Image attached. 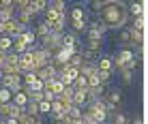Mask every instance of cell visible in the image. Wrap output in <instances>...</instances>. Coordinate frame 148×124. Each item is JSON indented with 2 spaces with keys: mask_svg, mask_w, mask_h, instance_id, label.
Wrapping results in <instances>:
<instances>
[{
  "mask_svg": "<svg viewBox=\"0 0 148 124\" xmlns=\"http://www.w3.org/2000/svg\"><path fill=\"white\" fill-rule=\"evenodd\" d=\"M11 45H13L11 37H0V51H2V54H9V51H11Z\"/></svg>",
  "mask_w": 148,
  "mask_h": 124,
  "instance_id": "23",
  "label": "cell"
},
{
  "mask_svg": "<svg viewBox=\"0 0 148 124\" xmlns=\"http://www.w3.org/2000/svg\"><path fill=\"white\" fill-rule=\"evenodd\" d=\"M69 32H73L75 37H79V34H86V30H88V22H69Z\"/></svg>",
  "mask_w": 148,
  "mask_h": 124,
  "instance_id": "8",
  "label": "cell"
},
{
  "mask_svg": "<svg viewBox=\"0 0 148 124\" xmlns=\"http://www.w3.org/2000/svg\"><path fill=\"white\" fill-rule=\"evenodd\" d=\"M105 4H108V0H95V2H90V11H92V15H99L101 11H103Z\"/></svg>",
  "mask_w": 148,
  "mask_h": 124,
  "instance_id": "26",
  "label": "cell"
},
{
  "mask_svg": "<svg viewBox=\"0 0 148 124\" xmlns=\"http://www.w3.org/2000/svg\"><path fill=\"white\" fill-rule=\"evenodd\" d=\"M4 64H7V66H17L19 64V56L13 54V51H9L7 58H4Z\"/></svg>",
  "mask_w": 148,
  "mask_h": 124,
  "instance_id": "28",
  "label": "cell"
},
{
  "mask_svg": "<svg viewBox=\"0 0 148 124\" xmlns=\"http://www.w3.org/2000/svg\"><path fill=\"white\" fill-rule=\"evenodd\" d=\"M127 13H129V17L146 15V2H131V4H127Z\"/></svg>",
  "mask_w": 148,
  "mask_h": 124,
  "instance_id": "6",
  "label": "cell"
},
{
  "mask_svg": "<svg viewBox=\"0 0 148 124\" xmlns=\"http://www.w3.org/2000/svg\"><path fill=\"white\" fill-rule=\"evenodd\" d=\"M2 124H17V120H13V118H4Z\"/></svg>",
  "mask_w": 148,
  "mask_h": 124,
  "instance_id": "32",
  "label": "cell"
},
{
  "mask_svg": "<svg viewBox=\"0 0 148 124\" xmlns=\"http://www.w3.org/2000/svg\"><path fill=\"white\" fill-rule=\"evenodd\" d=\"M52 124H67L64 120H52Z\"/></svg>",
  "mask_w": 148,
  "mask_h": 124,
  "instance_id": "35",
  "label": "cell"
},
{
  "mask_svg": "<svg viewBox=\"0 0 148 124\" xmlns=\"http://www.w3.org/2000/svg\"><path fill=\"white\" fill-rule=\"evenodd\" d=\"M86 41H105V37L95 28H88L86 30Z\"/></svg>",
  "mask_w": 148,
  "mask_h": 124,
  "instance_id": "20",
  "label": "cell"
},
{
  "mask_svg": "<svg viewBox=\"0 0 148 124\" xmlns=\"http://www.w3.org/2000/svg\"><path fill=\"white\" fill-rule=\"evenodd\" d=\"M37 75L34 73H22V88H26V86H32V84H37Z\"/></svg>",
  "mask_w": 148,
  "mask_h": 124,
  "instance_id": "22",
  "label": "cell"
},
{
  "mask_svg": "<svg viewBox=\"0 0 148 124\" xmlns=\"http://www.w3.org/2000/svg\"><path fill=\"white\" fill-rule=\"evenodd\" d=\"M103 101L110 103V105H114V107H118L122 103V90H118V88H110V90H105Z\"/></svg>",
  "mask_w": 148,
  "mask_h": 124,
  "instance_id": "2",
  "label": "cell"
},
{
  "mask_svg": "<svg viewBox=\"0 0 148 124\" xmlns=\"http://www.w3.org/2000/svg\"><path fill=\"white\" fill-rule=\"evenodd\" d=\"M67 64L71 66V69H79V66H82V64H86V62H84V58H82L79 54H73V56L69 58V62H67Z\"/></svg>",
  "mask_w": 148,
  "mask_h": 124,
  "instance_id": "24",
  "label": "cell"
},
{
  "mask_svg": "<svg viewBox=\"0 0 148 124\" xmlns=\"http://www.w3.org/2000/svg\"><path fill=\"white\" fill-rule=\"evenodd\" d=\"M129 28H122L116 32V45H129Z\"/></svg>",
  "mask_w": 148,
  "mask_h": 124,
  "instance_id": "17",
  "label": "cell"
},
{
  "mask_svg": "<svg viewBox=\"0 0 148 124\" xmlns=\"http://www.w3.org/2000/svg\"><path fill=\"white\" fill-rule=\"evenodd\" d=\"M129 124H144V118H142L140 113H135V116L129 120Z\"/></svg>",
  "mask_w": 148,
  "mask_h": 124,
  "instance_id": "31",
  "label": "cell"
},
{
  "mask_svg": "<svg viewBox=\"0 0 148 124\" xmlns=\"http://www.w3.org/2000/svg\"><path fill=\"white\" fill-rule=\"evenodd\" d=\"M26 49H28V47H26V43H24V41L19 39V37H15V39H13V45H11V51H13V54L22 56Z\"/></svg>",
  "mask_w": 148,
  "mask_h": 124,
  "instance_id": "16",
  "label": "cell"
},
{
  "mask_svg": "<svg viewBox=\"0 0 148 124\" xmlns=\"http://www.w3.org/2000/svg\"><path fill=\"white\" fill-rule=\"evenodd\" d=\"M47 7L54 9V11L60 13V15H62V13H69V4L64 2V0H52V2H47Z\"/></svg>",
  "mask_w": 148,
  "mask_h": 124,
  "instance_id": "11",
  "label": "cell"
},
{
  "mask_svg": "<svg viewBox=\"0 0 148 124\" xmlns=\"http://www.w3.org/2000/svg\"><path fill=\"white\" fill-rule=\"evenodd\" d=\"M0 124H2V120H0Z\"/></svg>",
  "mask_w": 148,
  "mask_h": 124,
  "instance_id": "37",
  "label": "cell"
},
{
  "mask_svg": "<svg viewBox=\"0 0 148 124\" xmlns=\"http://www.w3.org/2000/svg\"><path fill=\"white\" fill-rule=\"evenodd\" d=\"M82 113H84V109H79V107H75V105L67 107V118L69 120H82Z\"/></svg>",
  "mask_w": 148,
  "mask_h": 124,
  "instance_id": "18",
  "label": "cell"
},
{
  "mask_svg": "<svg viewBox=\"0 0 148 124\" xmlns=\"http://www.w3.org/2000/svg\"><path fill=\"white\" fill-rule=\"evenodd\" d=\"M49 107H52V103L41 101V103H39V116H41V118H43V116H47V113H49Z\"/></svg>",
  "mask_w": 148,
  "mask_h": 124,
  "instance_id": "30",
  "label": "cell"
},
{
  "mask_svg": "<svg viewBox=\"0 0 148 124\" xmlns=\"http://www.w3.org/2000/svg\"><path fill=\"white\" fill-rule=\"evenodd\" d=\"M4 58H7V54H2V51H0V69L4 66Z\"/></svg>",
  "mask_w": 148,
  "mask_h": 124,
  "instance_id": "33",
  "label": "cell"
},
{
  "mask_svg": "<svg viewBox=\"0 0 148 124\" xmlns=\"http://www.w3.org/2000/svg\"><path fill=\"white\" fill-rule=\"evenodd\" d=\"M73 105L79 107V109H86V107H88V92L86 90H75L73 92Z\"/></svg>",
  "mask_w": 148,
  "mask_h": 124,
  "instance_id": "5",
  "label": "cell"
},
{
  "mask_svg": "<svg viewBox=\"0 0 148 124\" xmlns=\"http://www.w3.org/2000/svg\"><path fill=\"white\" fill-rule=\"evenodd\" d=\"M30 7H32L34 15H39V13H43L45 9H47V2H45V0H32V2H30Z\"/></svg>",
  "mask_w": 148,
  "mask_h": 124,
  "instance_id": "21",
  "label": "cell"
},
{
  "mask_svg": "<svg viewBox=\"0 0 148 124\" xmlns=\"http://www.w3.org/2000/svg\"><path fill=\"white\" fill-rule=\"evenodd\" d=\"M15 17V9H0V22H9Z\"/></svg>",
  "mask_w": 148,
  "mask_h": 124,
  "instance_id": "29",
  "label": "cell"
},
{
  "mask_svg": "<svg viewBox=\"0 0 148 124\" xmlns=\"http://www.w3.org/2000/svg\"><path fill=\"white\" fill-rule=\"evenodd\" d=\"M77 71H79L82 77H90L92 73H97V66H95V64H82Z\"/></svg>",
  "mask_w": 148,
  "mask_h": 124,
  "instance_id": "25",
  "label": "cell"
},
{
  "mask_svg": "<svg viewBox=\"0 0 148 124\" xmlns=\"http://www.w3.org/2000/svg\"><path fill=\"white\" fill-rule=\"evenodd\" d=\"M97 71H108V73H114V64H112V56H101L99 60H97Z\"/></svg>",
  "mask_w": 148,
  "mask_h": 124,
  "instance_id": "7",
  "label": "cell"
},
{
  "mask_svg": "<svg viewBox=\"0 0 148 124\" xmlns=\"http://www.w3.org/2000/svg\"><path fill=\"white\" fill-rule=\"evenodd\" d=\"M58 17H60V13H56L54 9H49V7L45 9V11H43V22L47 24L49 28H52V26H54L56 22H58Z\"/></svg>",
  "mask_w": 148,
  "mask_h": 124,
  "instance_id": "10",
  "label": "cell"
},
{
  "mask_svg": "<svg viewBox=\"0 0 148 124\" xmlns=\"http://www.w3.org/2000/svg\"><path fill=\"white\" fill-rule=\"evenodd\" d=\"M30 30L34 32V37H37V41H39V39H43V37H47V34H49V26L45 24L43 19H37V22H34L32 26H30Z\"/></svg>",
  "mask_w": 148,
  "mask_h": 124,
  "instance_id": "4",
  "label": "cell"
},
{
  "mask_svg": "<svg viewBox=\"0 0 148 124\" xmlns=\"http://www.w3.org/2000/svg\"><path fill=\"white\" fill-rule=\"evenodd\" d=\"M0 86H2V88H9L11 92L22 90V73H17V75H2Z\"/></svg>",
  "mask_w": 148,
  "mask_h": 124,
  "instance_id": "1",
  "label": "cell"
},
{
  "mask_svg": "<svg viewBox=\"0 0 148 124\" xmlns=\"http://www.w3.org/2000/svg\"><path fill=\"white\" fill-rule=\"evenodd\" d=\"M19 39H22L24 43H26V47H32V45L37 43V37H34V32H32L30 28H28V30H24V32L19 34Z\"/></svg>",
  "mask_w": 148,
  "mask_h": 124,
  "instance_id": "14",
  "label": "cell"
},
{
  "mask_svg": "<svg viewBox=\"0 0 148 124\" xmlns=\"http://www.w3.org/2000/svg\"><path fill=\"white\" fill-rule=\"evenodd\" d=\"M13 105H17V107H26L28 105V94L24 90H17V92H13V99H11Z\"/></svg>",
  "mask_w": 148,
  "mask_h": 124,
  "instance_id": "9",
  "label": "cell"
},
{
  "mask_svg": "<svg viewBox=\"0 0 148 124\" xmlns=\"http://www.w3.org/2000/svg\"><path fill=\"white\" fill-rule=\"evenodd\" d=\"M34 124H45V120H43V118H37V120H34Z\"/></svg>",
  "mask_w": 148,
  "mask_h": 124,
  "instance_id": "34",
  "label": "cell"
},
{
  "mask_svg": "<svg viewBox=\"0 0 148 124\" xmlns=\"http://www.w3.org/2000/svg\"><path fill=\"white\" fill-rule=\"evenodd\" d=\"M11 99H13V92L9 90V88H2V86H0V105L11 103Z\"/></svg>",
  "mask_w": 148,
  "mask_h": 124,
  "instance_id": "19",
  "label": "cell"
},
{
  "mask_svg": "<svg viewBox=\"0 0 148 124\" xmlns=\"http://www.w3.org/2000/svg\"><path fill=\"white\" fill-rule=\"evenodd\" d=\"M144 26H146V15H140V17H131V22H129V28L140 30V32H144Z\"/></svg>",
  "mask_w": 148,
  "mask_h": 124,
  "instance_id": "12",
  "label": "cell"
},
{
  "mask_svg": "<svg viewBox=\"0 0 148 124\" xmlns=\"http://www.w3.org/2000/svg\"><path fill=\"white\" fill-rule=\"evenodd\" d=\"M118 75H120L122 86H131V84H133V79H135V73H133V71H127V69L118 71Z\"/></svg>",
  "mask_w": 148,
  "mask_h": 124,
  "instance_id": "13",
  "label": "cell"
},
{
  "mask_svg": "<svg viewBox=\"0 0 148 124\" xmlns=\"http://www.w3.org/2000/svg\"><path fill=\"white\" fill-rule=\"evenodd\" d=\"M71 88H73V90H88V81H86V77H77V79H75L73 81V86H71Z\"/></svg>",
  "mask_w": 148,
  "mask_h": 124,
  "instance_id": "27",
  "label": "cell"
},
{
  "mask_svg": "<svg viewBox=\"0 0 148 124\" xmlns=\"http://www.w3.org/2000/svg\"><path fill=\"white\" fill-rule=\"evenodd\" d=\"M67 15H69V22H88V13H86L84 7H79V4L71 7V11Z\"/></svg>",
  "mask_w": 148,
  "mask_h": 124,
  "instance_id": "3",
  "label": "cell"
},
{
  "mask_svg": "<svg viewBox=\"0 0 148 124\" xmlns=\"http://www.w3.org/2000/svg\"><path fill=\"white\" fill-rule=\"evenodd\" d=\"M2 75H4V73H2V69H0V79H2Z\"/></svg>",
  "mask_w": 148,
  "mask_h": 124,
  "instance_id": "36",
  "label": "cell"
},
{
  "mask_svg": "<svg viewBox=\"0 0 148 124\" xmlns=\"http://www.w3.org/2000/svg\"><path fill=\"white\" fill-rule=\"evenodd\" d=\"M97 77H99V84L108 90V88L112 86V73H108V71H97Z\"/></svg>",
  "mask_w": 148,
  "mask_h": 124,
  "instance_id": "15",
  "label": "cell"
}]
</instances>
